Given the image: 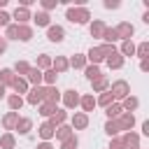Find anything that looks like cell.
Here are the masks:
<instances>
[{"mask_svg": "<svg viewBox=\"0 0 149 149\" xmlns=\"http://www.w3.org/2000/svg\"><path fill=\"white\" fill-rule=\"evenodd\" d=\"M100 40H102V42H105V44H114V42H116V40H119V37H116V30H114V28H109V26H107V28H105V33H102V37H100Z\"/></svg>", "mask_w": 149, "mask_h": 149, "instance_id": "74e56055", "label": "cell"}, {"mask_svg": "<svg viewBox=\"0 0 149 149\" xmlns=\"http://www.w3.org/2000/svg\"><path fill=\"white\" fill-rule=\"evenodd\" d=\"M105 21L102 19H95L91 26H88V33H91V37H102V33H105Z\"/></svg>", "mask_w": 149, "mask_h": 149, "instance_id": "7402d4cb", "label": "cell"}, {"mask_svg": "<svg viewBox=\"0 0 149 149\" xmlns=\"http://www.w3.org/2000/svg\"><path fill=\"white\" fill-rule=\"evenodd\" d=\"M7 2H9V0H0V9H5V7H7Z\"/></svg>", "mask_w": 149, "mask_h": 149, "instance_id": "9f6ffc18", "label": "cell"}, {"mask_svg": "<svg viewBox=\"0 0 149 149\" xmlns=\"http://www.w3.org/2000/svg\"><path fill=\"white\" fill-rule=\"evenodd\" d=\"M79 107H81L84 114L93 112V109L98 107V105H95V95H93V93H84V95H79Z\"/></svg>", "mask_w": 149, "mask_h": 149, "instance_id": "9c48e42d", "label": "cell"}, {"mask_svg": "<svg viewBox=\"0 0 149 149\" xmlns=\"http://www.w3.org/2000/svg\"><path fill=\"white\" fill-rule=\"evenodd\" d=\"M140 70H142V72H149V58L140 61Z\"/></svg>", "mask_w": 149, "mask_h": 149, "instance_id": "f907efd6", "label": "cell"}, {"mask_svg": "<svg viewBox=\"0 0 149 149\" xmlns=\"http://www.w3.org/2000/svg\"><path fill=\"white\" fill-rule=\"evenodd\" d=\"M23 98L21 95H16V93H12V95H7V105H9V112H19L21 107H23Z\"/></svg>", "mask_w": 149, "mask_h": 149, "instance_id": "4316f807", "label": "cell"}, {"mask_svg": "<svg viewBox=\"0 0 149 149\" xmlns=\"http://www.w3.org/2000/svg\"><path fill=\"white\" fill-rule=\"evenodd\" d=\"M77 147H79V137L77 135H70L68 140L61 142V149H77Z\"/></svg>", "mask_w": 149, "mask_h": 149, "instance_id": "7bdbcfd3", "label": "cell"}, {"mask_svg": "<svg viewBox=\"0 0 149 149\" xmlns=\"http://www.w3.org/2000/svg\"><path fill=\"white\" fill-rule=\"evenodd\" d=\"M112 102H114V98H112L109 88H107L105 93H100V95L95 98V105H100V107H107V105H112Z\"/></svg>", "mask_w": 149, "mask_h": 149, "instance_id": "60d3db41", "label": "cell"}, {"mask_svg": "<svg viewBox=\"0 0 149 149\" xmlns=\"http://www.w3.org/2000/svg\"><path fill=\"white\" fill-rule=\"evenodd\" d=\"M12 70H14V74H16V77H26V74H28V70H30V63H28V61H16Z\"/></svg>", "mask_w": 149, "mask_h": 149, "instance_id": "d6a6232c", "label": "cell"}, {"mask_svg": "<svg viewBox=\"0 0 149 149\" xmlns=\"http://www.w3.org/2000/svg\"><path fill=\"white\" fill-rule=\"evenodd\" d=\"M70 135H74V133H72V126H70V123H63V126H56V133H54V137H58V140L63 142V140H68Z\"/></svg>", "mask_w": 149, "mask_h": 149, "instance_id": "83f0119b", "label": "cell"}, {"mask_svg": "<svg viewBox=\"0 0 149 149\" xmlns=\"http://www.w3.org/2000/svg\"><path fill=\"white\" fill-rule=\"evenodd\" d=\"M40 5H42V12H51V9H56L58 7V0H40Z\"/></svg>", "mask_w": 149, "mask_h": 149, "instance_id": "ee69618b", "label": "cell"}, {"mask_svg": "<svg viewBox=\"0 0 149 149\" xmlns=\"http://www.w3.org/2000/svg\"><path fill=\"white\" fill-rule=\"evenodd\" d=\"M12 88H14V93H16V95H21V98H23V93H28L30 84H28L23 77H16V79H14V84H12Z\"/></svg>", "mask_w": 149, "mask_h": 149, "instance_id": "603a6c76", "label": "cell"}, {"mask_svg": "<svg viewBox=\"0 0 149 149\" xmlns=\"http://www.w3.org/2000/svg\"><path fill=\"white\" fill-rule=\"evenodd\" d=\"M14 147H16L14 133H2L0 135V149H14Z\"/></svg>", "mask_w": 149, "mask_h": 149, "instance_id": "f1b7e54d", "label": "cell"}, {"mask_svg": "<svg viewBox=\"0 0 149 149\" xmlns=\"http://www.w3.org/2000/svg\"><path fill=\"white\" fill-rule=\"evenodd\" d=\"M33 21H35V26H40V28H49V26H51V16H49L47 12L33 14Z\"/></svg>", "mask_w": 149, "mask_h": 149, "instance_id": "d4e9b609", "label": "cell"}, {"mask_svg": "<svg viewBox=\"0 0 149 149\" xmlns=\"http://www.w3.org/2000/svg\"><path fill=\"white\" fill-rule=\"evenodd\" d=\"M70 126H72V130H84V128L88 126V114H84V112H74L72 119H70Z\"/></svg>", "mask_w": 149, "mask_h": 149, "instance_id": "30bf717a", "label": "cell"}, {"mask_svg": "<svg viewBox=\"0 0 149 149\" xmlns=\"http://www.w3.org/2000/svg\"><path fill=\"white\" fill-rule=\"evenodd\" d=\"M14 79H16V74H14V70L12 68H2L0 70V84L7 88V86H12L14 84Z\"/></svg>", "mask_w": 149, "mask_h": 149, "instance_id": "44dd1931", "label": "cell"}, {"mask_svg": "<svg viewBox=\"0 0 149 149\" xmlns=\"http://www.w3.org/2000/svg\"><path fill=\"white\" fill-rule=\"evenodd\" d=\"M116 121H119L121 130L128 133V130H133V126H135V114H130V112H121V116H119Z\"/></svg>", "mask_w": 149, "mask_h": 149, "instance_id": "5bb4252c", "label": "cell"}, {"mask_svg": "<svg viewBox=\"0 0 149 149\" xmlns=\"http://www.w3.org/2000/svg\"><path fill=\"white\" fill-rule=\"evenodd\" d=\"M65 19H68L70 23L84 26V23H88V19H91V12H88L86 7H68V12H65Z\"/></svg>", "mask_w": 149, "mask_h": 149, "instance_id": "6da1fadb", "label": "cell"}, {"mask_svg": "<svg viewBox=\"0 0 149 149\" xmlns=\"http://www.w3.org/2000/svg\"><path fill=\"white\" fill-rule=\"evenodd\" d=\"M98 49L102 51V56H105V58H107V56H112V54L116 51V47H114V44H100Z\"/></svg>", "mask_w": 149, "mask_h": 149, "instance_id": "bcb514c9", "label": "cell"}, {"mask_svg": "<svg viewBox=\"0 0 149 149\" xmlns=\"http://www.w3.org/2000/svg\"><path fill=\"white\" fill-rule=\"evenodd\" d=\"M140 149H142V147H140Z\"/></svg>", "mask_w": 149, "mask_h": 149, "instance_id": "6f0895ef", "label": "cell"}, {"mask_svg": "<svg viewBox=\"0 0 149 149\" xmlns=\"http://www.w3.org/2000/svg\"><path fill=\"white\" fill-rule=\"evenodd\" d=\"M37 149H54V144H51V142H40Z\"/></svg>", "mask_w": 149, "mask_h": 149, "instance_id": "f5cc1de1", "label": "cell"}, {"mask_svg": "<svg viewBox=\"0 0 149 149\" xmlns=\"http://www.w3.org/2000/svg\"><path fill=\"white\" fill-rule=\"evenodd\" d=\"M119 105H121V109H123V112H130V114H133V112L140 107V100H137L135 95H128V98H123Z\"/></svg>", "mask_w": 149, "mask_h": 149, "instance_id": "ffe728a7", "label": "cell"}, {"mask_svg": "<svg viewBox=\"0 0 149 149\" xmlns=\"http://www.w3.org/2000/svg\"><path fill=\"white\" fill-rule=\"evenodd\" d=\"M105 63H107V68H109V70H121V68H123V63H126V58H123V56L119 54V49H116L112 56H107V58H105Z\"/></svg>", "mask_w": 149, "mask_h": 149, "instance_id": "7c38bea8", "label": "cell"}, {"mask_svg": "<svg viewBox=\"0 0 149 149\" xmlns=\"http://www.w3.org/2000/svg\"><path fill=\"white\" fill-rule=\"evenodd\" d=\"M142 133L149 135V121H142Z\"/></svg>", "mask_w": 149, "mask_h": 149, "instance_id": "db71d44e", "label": "cell"}, {"mask_svg": "<svg viewBox=\"0 0 149 149\" xmlns=\"http://www.w3.org/2000/svg\"><path fill=\"white\" fill-rule=\"evenodd\" d=\"M42 102H49L56 107L61 102V91L56 86H42Z\"/></svg>", "mask_w": 149, "mask_h": 149, "instance_id": "277c9868", "label": "cell"}, {"mask_svg": "<svg viewBox=\"0 0 149 149\" xmlns=\"http://www.w3.org/2000/svg\"><path fill=\"white\" fill-rule=\"evenodd\" d=\"M14 130H19V135H28V133L33 130V119H28V116H21Z\"/></svg>", "mask_w": 149, "mask_h": 149, "instance_id": "cb8c5ba5", "label": "cell"}, {"mask_svg": "<svg viewBox=\"0 0 149 149\" xmlns=\"http://www.w3.org/2000/svg\"><path fill=\"white\" fill-rule=\"evenodd\" d=\"M84 56H86V63H91V65H100V63L105 61V56H102V51H100L98 47H91Z\"/></svg>", "mask_w": 149, "mask_h": 149, "instance_id": "9a60e30c", "label": "cell"}, {"mask_svg": "<svg viewBox=\"0 0 149 149\" xmlns=\"http://www.w3.org/2000/svg\"><path fill=\"white\" fill-rule=\"evenodd\" d=\"M114 30H116V37H119L121 42H123V40H133V35H135V26L128 23V21H121Z\"/></svg>", "mask_w": 149, "mask_h": 149, "instance_id": "5b68a950", "label": "cell"}, {"mask_svg": "<svg viewBox=\"0 0 149 149\" xmlns=\"http://www.w3.org/2000/svg\"><path fill=\"white\" fill-rule=\"evenodd\" d=\"M119 137H121V142H123L126 149H140V135L135 130H128V133H123Z\"/></svg>", "mask_w": 149, "mask_h": 149, "instance_id": "52a82bcc", "label": "cell"}, {"mask_svg": "<svg viewBox=\"0 0 149 149\" xmlns=\"http://www.w3.org/2000/svg\"><path fill=\"white\" fill-rule=\"evenodd\" d=\"M47 40H49V42H54V44H56V42H63V40H65V28H63V26L51 23V26L47 28Z\"/></svg>", "mask_w": 149, "mask_h": 149, "instance_id": "8992f818", "label": "cell"}, {"mask_svg": "<svg viewBox=\"0 0 149 149\" xmlns=\"http://www.w3.org/2000/svg\"><path fill=\"white\" fill-rule=\"evenodd\" d=\"M9 23H12V14H7L5 9H0V26H5V28H7Z\"/></svg>", "mask_w": 149, "mask_h": 149, "instance_id": "7dc6e473", "label": "cell"}, {"mask_svg": "<svg viewBox=\"0 0 149 149\" xmlns=\"http://www.w3.org/2000/svg\"><path fill=\"white\" fill-rule=\"evenodd\" d=\"M23 79L28 84H33V86H42V70H37L35 65H30V70H28V74Z\"/></svg>", "mask_w": 149, "mask_h": 149, "instance_id": "ac0fdd59", "label": "cell"}, {"mask_svg": "<svg viewBox=\"0 0 149 149\" xmlns=\"http://www.w3.org/2000/svg\"><path fill=\"white\" fill-rule=\"evenodd\" d=\"M84 74H86V79H88V81H95L98 77H102V72H100V68H98V65H86V68H84Z\"/></svg>", "mask_w": 149, "mask_h": 149, "instance_id": "d590c367", "label": "cell"}, {"mask_svg": "<svg viewBox=\"0 0 149 149\" xmlns=\"http://www.w3.org/2000/svg\"><path fill=\"white\" fill-rule=\"evenodd\" d=\"M19 112H7L5 116H2V128L7 130V133H12L14 128H16V123H19Z\"/></svg>", "mask_w": 149, "mask_h": 149, "instance_id": "4fadbf2b", "label": "cell"}, {"mask_svg": "<svg viewBox=\"0 0 149 149\" xmlns=\"http://www.w3.org/2000/svg\"><path fill=\"white\" fill-rule=\"evenodd\" d=\"M91 86H93V93H105V91L109 88V81H107V77L102 74V77H98L95 81H91Z\"/></svg>", "mask_w": 149, "mask_h": 149, "instance_id": "1f68e13d", "label": "cell"}, {"mask_svg": "<svg viewBox=\"0 0 149 149\" xmlns=\"http://www.w3.org/2000/svg\"><path fill=\"white\" fill-rule=\"evenodd\" d=\"M135 56L140 58V61H144L147 56H149V42L144 40V42H140L137 47H135Z\"/></svg>", "mask_w": 149, "mask_h": 149, "instance_id": "f35d334b", "label": "cell"}, {"mask_svg": "<svg viewBox=\"0 0 149 149\" xmlns=\"http://www.w3.org/2000/svg\"><path fill=\"white\" fill-rule=\"evenodd\" d=\"M121 112H123V109H121V105H119V102H112V105H107V107H105L107 119H119V116H121Z\"/></svg>", "mask_w": 149, "mask_h": 149, "instance_id": "8d00e7d4", "label": "cell"}, {"mask_svg": "<svg viewBox=\"0 0 149 149\" xmlns=\"http://www.w3.org/2000/svg\"><path fill=\"white\" fill-rule=\"evenodd\" d=\"M26 102L28 105H40L42 102V86H30L26 93Z\"/></svg>", "mask_w": 149, "mask_h": 149, "instance_id": "e0dca14e", "label": "cell"}, {"mask_svg": "<svg viewBox=\"0 0 149 149\" xmlns=\"http://www.w3.org/2000/svg\"><path fill=\"white\" fill-rule=\"evenodd\" d=\"M42 81H44L47 86H56V81H58V74H56L54 70H44V72H42Z\"/></svg>", "mask_w": 149, "mask_h": 149, "instance_id": "ab89813d", "label": "cell"}, {"mask_svg": "<svg viewBox=\"0 0 149 149\" xmlns=\"http://www.w3.org/2000/svg\"><path fill=\"white\" fill-rule=\"evenodd\" d=\"M5 91H7V88H5V86H2V84H0V100H2V98H5Z\"/></svg>", "mask_w": 149, "mask_h": 149, "instance_id": "11a10c76", "label": "cell"}, {"mask_svg": "<svg viewBox=\"0 0 149 149\" xmlns=\"http://www.w3.org/2000/svg\"><path fill=\"white\" fill-rule=\"evenodd\" d=\"M102 5H105V9H119V5H121V2H116V0H105Z\"/></svg>", "mask_w": 149, "mask_h": 149, "instance_id": "681fc988", "label": "cell"}, {"mask_svg": "<svg viewBox=\"0 0 149 149\" xmlns=\"http://www.w3.org/2000/svg\"><path fill=\"white\" fill-rule=\"evenodd\" d=\"M37 133H40L42 142H51V137H54V133H56V126H54L51 121H44V123H40Z\"/></svg>", "mask_w": 149, "mask_h": 149, "instance_id": "8fae6325", "label": "cell"}, {"mask_svg": "<svg viewBox=\"0 0 149 149\" xmlns=\"http://www.w3.org/2000/svg\"><path fill=\"white\" fill-rule=\"evenodd\" d=\"M37 107H40V114H42L44 119H51V114L58 109V107H54V105H49V102H40Z\"/></svg>", "mask_w": 149, "mask_h": 149, "instance_id": "b9f144b4", "label": "cell"}, {"mask_svg": "<svg viewBox=\"0 0 149 149\" xmlns=\"http://www.w3.org/2000/svg\"><path fill=\"white\" fill-rule=\"evenodd\" d=\"M109 149H126L121 137H109Z\"/></svg>", "mask_w": 149, "mask_h": 149, "instance_id": "c3c4849f", "label": "cell"}, {"mask_svg": "<svg viewBox=\"0 0 149 149\" xmlns=\"http://www.w3.org/2000/svg\"><path fill=\"white\" fill-rule=\"evenodd\" d=\"M16 40L19 42H30L33 40V28L30 26H19L16 28Z\"/></svg>", "mask_w": 149, "mask_h": 149, "instance_id": "484cf974", "label": "cell"}, {"mask_svg": "<svg viewBox=\"0 0 149 149\" xmlns=\"http://www.w3.org/2000/svg\"><path fill=\"white\" fill-rule=\"evenodd\" d=\"M51 70H54L56 74H63L65 70H70L68 58H65V56H56V58H51Z\"/></svg>", "mask_w": 149, "mask_h": 149, "instance_id": "2e32d148", "label": "cell"}, {"mask_svg": "<svg viewBox=\"0 0 149 149\" xmlns=\"http://www.w3.org/2000/svg\"><path fill=\"white\" fill-rule=\"evenodd\" d=\"M16 23H9L7 28H5V40H16Z\"/></svg>", "mask_w": 149, "mask_h": 149, "instance_id": "f6af8a7d", "label": "cell"}, {"mask_svg": "<svg viewBox=\"0 0 149 149\" xmlns=\"http://www.w3.org/2000/svg\"><path fill=\"white\" fill-rule=\"evenodd\" d=\"M12 19L16 21V26H28V21L33 19V14H30V9H26V7H16L14 14H12Z\"/></svg>", "mask_w": 149, "mask_h": 149, "instance_id": "ba28073f", "label": "cell"}, {"mask_svg": "<svg viewBox=\"0 0 149 149\" xmlns=\"http://www.w3.org/2000/svg\"><path fill=\"white\" fill-rule=\"evenodd\" d=\"M5 51H7V40H5V37H0V56H2Z\"/></svg>", "mask_w": 149, "mask_h": 149, "instance_id": "816d5d0a", "label": "cell"}, {"mask_svg": "<svg viewBox=\"0 0 149 149\" xmlns=\"http://www.w3.org/2000/svg\"><path fill=\"white\" fill-rule=\"evenodd\" d=\"M109 93H112L114 102H121L123 98H128V95H130V84H128L126 79H116V81L109 86Z\"/></svg>", "mask_w": 149, "mask_h": 149, "instance_id": "7a4b0ae2", "label": "cell"}, {"mask_svg": "<svg viewBox=\"0 0 149 149\" xmlns=\"http://www.w3.org/2000/svg\"><path fill=\"white\" fill-rule=\"evenodd\" d=\"M61 102H63L65 109H74V107H79V93L74 88H68V91L61 93Z\"/></svg>", "mask_w": 149, "mask_h": 149, "instance_id": "3957f363", "label": "cell"}, {"mask_svg": "<svg viewBox=\"0 0 149 149\" xmlns=\"http://www.w3.org/2000/svg\"><path fill=\"white\" fill-rule=\"evenodd\" d=\"M119 54H121L123 58H126V56H135V44H133V40H123Z\"/></svg>", "mask_w": 149, "mask_h": 149, "instance_id": "e575fe53", "label": "cell"}, {"mask_svg": "<svg viewBox=\"0 0 149 149\" xmlns=\"http://www.w3.org/2000/svg\"><path fill=\"white\" fill-rule=\"evenodd\" d=\"M47 121H51L54 126H63V123L68 121V112H65V109H56V112L51 114V119H47Z\"/></svg>", "mask_w": 149, "mask_h": 149, "instance_id": "836d02e7", "label": "cell"}, {"mask_svg": "<svg viewBox=\"0 0 149 149\" xmlns=\"http://www.w3.org/2000/svg\"><path fill=\"white\" fill-rule=\"evenodd\" d=\"M105 133H107L109 137H119L123 130H121V126H119L116 119H107V121H105Z\"/></svg>", "mask_w": 149, "mask_h": 149, "instance_id": "d6986e66", "label": "cell"}, {"mask_svg": "<svg viewBox=\"0 0 149 149\" xmlns=\"http://www.w3.org/2000/svg\"><path fill=\"white\" fill-rule=\"evenodd\" d=\"M68 63H70L72 70H84V68H86V56H84V54H74Z\"/></svg>", "mask_w": 149, "mask_h": 149, "instance_id": "4dcf8cb0", "label": "cell"}, {"mask_svg": "<svg viewBox=\"0 0 149 149\" xmlns=\"http://www.w3.org/2000/svg\"><path fill=\"white\" fill-rule=\"evenodd\" d=\"M35 68L42 70V72H44V70H51V56H49V54H40L37 61H35Z\"/></svg>", "mask_w": 149, "mask_h": 149, "instance_id": "f546056e", "label": "cell"}]
</instances>
